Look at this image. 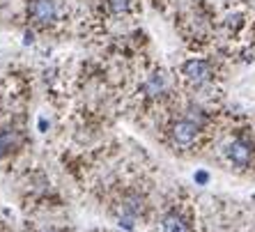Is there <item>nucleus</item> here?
<instances>
[{
    "mask_svg": "<svg viewBox=\"0 0 255 232\" xmlns=\"http://www.w3.org/2000/svg\"><path fill=\"white\" fill-rule=\"evenodd\" d=\"M106 9L111 16H125L131 9V0H106Z\"/></svg>",
    "mask_w": 255,
    "mask_h": 232,
    "instance_id": "0eeeda50",
    "label": "nucleus"
},
{
    "mask_svg": "<svg viewBox=\"0 0 255 232\" xmlns=\"http://www.w3.org/2000/svg\"><path fill=\"white\" fill-rule=\"evenodd\" d=\"M156 232H193V223H191V216L186 214L184 207L172 205L159 214Z\"/></svg>",
    "mask_w": 255,
    "mask_h": 232,
    "instance_id": "39448f33",
    "label": "nucleus"
},
{
    "mask_svg": "<svg viewBox=\"0 0 255 232\" xmlns=\"http://www.w3.org/2000/svg\"><path fill=\"white\" fill-rule=\"evenodd\" d=\"M223 159L235 170H251L255 166V145L244 136H230L221 147Z\"/></svg>",
    "mask_w": 255,
    "mask_h": 232,
    "instance_id": "f03ea898",
    "label": "nucleus"
},
{
    "mask_svg": "<svg viewBox=\"0 0 255 232\" xmlns=\"http://www.w3.org/2000/svg\"><path fill=\"white\" fill-rule=\"evenodd\" d=\"M0 232H12V230H9L7 226H2V223H0Z\"/></svg>",
    "mask_w": 255,
    "mask_h": 232,
    "instance_id": "6e6552de",
    "label": "nucleus"
},
{
    "mask_svg": "<svg viewBox=\"0 0 255 232\" xmlns=\"http://www.w3.org/2000/svg\"><path fill=\"white\" fill-rule=\"evenodd\" d=\"M207 129V115L198 106H189L179 117L170 119L168 124V143L177 152H191L202 140V133Z\"/></svg>",
    "mask_w": 255,
    "mask_h": 232,
    "instance_id": "f257e3e1",
    "label": "nucleus"
},
{
    "mask_svg": "<svg viewBox=\"0 0 255 232\" xmlns=\"http://www.w3.org/2000/svg\"><path fill=\"white\" fill-rule=\"evenodd\" d=\"M179 76H182V81H184L189 88L205 90V88H209L214 81V69L207 60L193 58V60H186L184 65L179 67Z\"/></svg>",
    "mask_w": 255,
    "mask_h": 232,
    "instance_id": "20e7f679",
    "label": "nucleus"
},
{
    "mask_svg": "<svg viewBox=\"0 0 255 232\" xmlns=\"http://www.w3.org/2000/svg\"><path fill=\"white\" fill-rule=\"evenodd\" d=\"M28 18L37 28L53 30L62 21V9L58 0H30L28 2Z\"/></svg>",
    "mask_w": 255,
    "mask_h": 232,
    "instance_id": "7ed1b4c3",
    "label": "nucleus"
},
{
    "mask_svg": "<svg viewBox=\"0 0 255 232\" xmlns=\"http://www.w3.org/2000/svg\"><path fill=\"white\" fill-rule=\"evenodd\" d=\"M25 232H74L69 226H60V223H53V221H48V223H44V221H35V223H30L28 228H25Z\"/></svg>",
    "mask_w": 255,
    "mask_h": 232,
    "instance_id": "423d86ee",
    "label": "nucleus"
}]
</instances>
